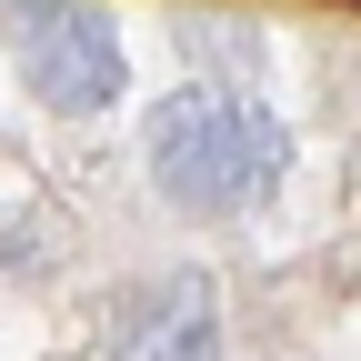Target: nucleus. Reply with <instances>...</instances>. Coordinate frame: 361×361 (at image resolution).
I'll list each match as a JSON object with an SVG mask.
<instances>
[{"mask_svg": "<svg viewBox=\"0 0 361 361\" xmlns=\"http://www.w3.org/2000/svg\"><path fill=\"white\" fill-rule=\"evenodd\" d=\"M141 151H151V180H161V201L180 221H241V211H261L291 180L281 111L251 101V90H231V80L171 90L151 111V130H141Z\"/></svg>", "mask_w": 361, "mask_h": 361, "instance_id": "f257e3e1", "label": "nucleus"}, {"mask_svg": "<svg viewBox=\"0 0 361 361\" xmlns=\"http://www.w3.org/2000/svg\"><path fill=\"white\" fill-rule=\"evenodd\" d=\"M0 30H11V61L40 90V111H61V121L111 111L121 80H130L121 20L101 11V0H0Z\"/></svg>", "mask_w": 361, "mask_h": 361, "instance_id": "f03ea898", "label": "nucleus"}, {"mask_svg": "<svg viewBox=\"0 0 361 361\" xmlns=\"http://www.w3.org/2000/svg\"><path fill=\"white\" fill-rule=\"evenodd\" d=\"M111 361H221V291H211V271H161V281L121 291Z\"/></svg>", "mask_w": 361, "mask_h": 361, "instance_id": "7ed1b4c3", "label": "nucleus"}]
</instances>
